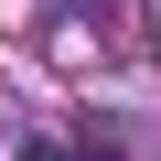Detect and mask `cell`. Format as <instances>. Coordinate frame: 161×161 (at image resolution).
Instances as JSON below:
<instances>
[{
	"mask_svg": "<svg viewBox=\"0 0 161 161\" xmlns=\"http://www.w3.org/2000/svg\"><path fill=\"white\" fill-rule=\"evenodd\" d=\"M22 161H75V150H64V140H32V150H22Z\"/></svg>",
	"mask_w": 161,
	"mask_h": 161,
	"instance_id": "cell-1",
	"label": "cell"
}]
</instances>
